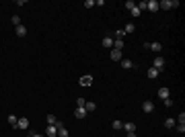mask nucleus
Returning a JSON list of instances; mask_svg holds the SVG:
<instances>
[{"instance_id": "nucleus-26", "label": "nucleus", "mask_w": 185, "mask_h": 137, "mask_svg": "<svg viewBox=\"0 0 185 137\" xmlns=\"http://www.w3.org/2000/svg\"><path fill=\"white\" fill-rule=\"evenodd\" d=\"M82 6H84V8H92V6H95V0H84Z\"/></svg>"}, {"instance_id": "nucleus-5", "label": "nucleus", "mask_w": 185, "mask_h": 137, "mask_svg": "<svg viewBox=\"0 0 185 137\" xmlns=\"http://www.w3.org/2000/svg\"><path fill=\"white\" fill-rule=\"evenodd\" d=\"M86 109H84V106H76V109H74V117H76V119H84V117H86Z\"/></svg>"}, {"instance_id": "nucleus-30", "label": "nucleus", "mask_w": 185, "mask_h": 137, "mask_svg": "<svg viewBox=\"0 0 185 137\" xmlns=\"http://www.w3.org/2000/svg\"><path fill=\"white\" fill-rule=\"evenodd\" d=\"M177 121H179V123H185V113H183V111L179 113V117H177Z\"/></svg>"}, {"instance_id": "nucleus-3", "label": "nucleus", "mask_w": 185, "mask_h": 137, "mask_svg": "<svg viewBox=\"0 0 185 137\" xmlns=\"http://www.w3.org/2000/svg\"><path fill=\"white\" fill-rule=\"evenodd\" d=\"M146 10L148 12H156L158 10V0H146Z\"/></svg>"}, {"instance_id": "nucleus-31", "label": "nucleus", "mask_w": 185, "mask_h": 137, "mask_svg": "<svg viewBox=\"0 0 185 137\" xmlns=\"http://www.w3.org/2000/svg\"><path fill=\"white\" fill-rule=\"evenodd\" d=\"M76 104H78V106H84V104H86V100L80 96V98H76Z\"/></svg>"}, {"instance_id": "nucleus-7", "label": "nucleus", "mask_w": 185, "mask_h": 137, "mask_svg": "<svg viewBox=\"0 0 185 137\" xmlns=\"http://www.w3.org/2000/svg\"><path fill=\"white\" fill-rule=\"evenodd\" d=\"M27 127H29V119H27V117H21V119H19V121H17V129H27Z\"/></svg>"}, {"instance_id": "nucleus-21", "label": "nucleus", "mask_w": 185, "mask_h": 137, "mask_svg": "<svg viewBox=\"0 0 185 137\" xmlns=\"http://www.w3.org/2000/svg\"><path fill=\"white\" fill-rule=\"evenodd\" d=\"M56 123H58L56 115H47V125H56Z\"/></svg>"}, {"instance_id": "nucleus-34", "label": "nucleus", "mask_w": 185, "mask_h": 137, "mask_svg": "<svg viewBox=\"0 0 185 137\" xmlns=\"http://www.w3.org/2000/svg\"><path fill=\"white\" fill-rule=\"evenodd\" d=\"M31 137H45V135H41V133H33Z\"/></svg>"}, {"instance_id": "nucleus-19", "label": "nucleus", "mask_w": 185, "mask_h": 137, "mask_svg": "<svg viewBox=\"0 0 185 137\" xmlns=\"http://www.w3.org/2000/svg\"><path fill=\"white\" fill-rule=\"evenodd\" d=\"M173 129H177V133H181V135H183V133H185V123H175Z\"/></svg>"}, {"instance_id": "nucleus-16", "label": "nucleus", "mask_w": 185, "mask_h": 137, "mask_svg": "<svg viewBox=\"0 0 185 137\" xmlns=\"http://www.w3.org/2000/svg\"><path fill=\"white\" fill-rule=\"evenodd\" d=\"M119 64H121V68H124V70H130V68H134V64H132V59H121Z\"/></svg>"}, {"instance_id": "nucleus-18", "label": "nucleus", "mask_w": 185, "mask_h": 137, "mask_svg": "<svg viewBox=\"0 0 185 137\" xmlns=\"http://www.w3.org/2000/svg\"><path fill=\"white\" fill-rule=\"evenodd\" d=\"M6 121H8V125H11V127H14V129H17V121H19V119H17L14 115H8V117H6Z\"/></svg>"}, {"instance_id": "nucleus-14", "label": "nucleus", "mask_w": 185, "mask_h": 137, "mask_svg": "<svg viewBox=\"0 0 185 137\" xmlns=\"http://www.w3.org/2000/svg\"><path fill=\"white\" fill-rule=\"evenodd\" d=\"M14 31H17V37H25V35H27V29H25L23 25H19V27H14Z\"/></svg>"}, {"instance_id": "nucleus-1", "label": "nucleus", "mask_w": 185, "mask_h": 137, "mask_svg": "<svg viewBox=\"0 0 185 137\" xmlns=\"http://www.w3.org/2000/svg\"><path fill=\"white\" fill-rule=\"evenodd\" d=\"M109 59H111V61H121V59H124V51H119V49H111Z\"/></svg>"}, {"instance_id": "nucleus-27", "label": "nucleus", "mask_w": 185, "mask_h": 137, "mask_svg": "<svg viewBox=\"0 0 185 137\" xmlns=\"http://www.w3.org/2000/svg\"><path fill=\"white\" fill-rule=\"evenodd\" d=\"M136 6L140 8V12H144V10H146V0H142V2H140V4H136Z\"/></svg>"}, {"instance_id": "nucleus-32", "label": "nucleus", "mask_w": 185, "mask_h": 137, "mask_svg": "<svg viewBox=\"0 0 185 137\" xmlns=\"http://www.w3.org/2000/svg\"><path fill=\"white\" fill-rule=\"evenodd\" d=\"M173 98H165V106H173Z\"/></svg>"}, {"instance_id": "nucleus-29", "label": "nucleus", "mask_w": 185, "mask_h": 137, "mask_svg": "<svg viewBox=\"0 0 185 137\" xmlns=\"http://www.w3.org/2000/svg\"><path fill=\"white\" fill-rule=\"evenodd\" d=\"M115 37H117V39H124V37H126V33H124V29H119V31H115Z\"/></svg>"}, {"instance_id": "nucleus-25", "label": "nucleus", "mask_w": 185, "mask_h": 137, "mask_svg": "<svg viewBox=\"0 0 185 137\" xmlns=\"http://www.w3.org/2000/svg\"><path fill=\"white\" fill-rule=\"evenodd\" d=\"M111 127H113V129H121V127H124V121H113V123H111Z\"/></svg>"}, {"instance_id": "nucleus-2", "label": "nucleus", "mask_w": 185, "mask_h": 137, "mask_svg": "<svg viewBox=\"0 0 185 137\" xmlns=\"http://www.w3.org/2000/svg\"><path fill=\"white\" fill-rule=\"evenodd\" d=\"M152 68H156L158 72H161V70L165 68V57H162V55H156V57H154V61H152Z\"/></svg>"}, {"instance_id": "nucleus-23", "label": "nucleus", "mask_w": 185, "mask_h": 137, "mask_svg": "<svg viewBox=\"0 0 185 137\" xmlns=\"http://www.w3.org/2000/svg\"><path fill=\"white\" fill-rule=\"evenodd\" d=\"M134 29H136V27H134V23H127L126 29H124V33H134Z\"/></svg>"}, {"instance_id": "nucleus-15", "label": "nucleus", "mask_w": 185, "mask_h": 137, "mask_svg": "<svg viewBox=\"0 0 185 137\" xmlns=\"http://www.w3.org/2000/svg\"><path fill=\"white\" fill-rule=\"evenodd\" d=\"M101 43H103V47L111 49V47H113V39H111V37H103V41H101Z\"/></svg>"}, {"instance_id": "nucleus-36", "label": "nucleus", "mask_w": 185, "mask_h": 137, "mask_svg": "<svg viewBox=\"0 0 185 137\" xmlns=\"http://www.w3.org/2000/svg\"><path fill=\"white\" fill-rule=\"evenodd\" d=\"M68 137H70V135H68Z\"/></svg>"}, {"instance_id": "nucleus-35", "label": "nucleus", "mask_w": 185, "mask_h": 137, "mask_svg": "<svg viewBox=\"0 0 185 137\" xmlns=\"http://www.w3.org/2000/svg\"><path fill=\"white\" fill-rule=\"evenodd\" d=\"M25 137H31V135H25Z\"/></svg>"}, {"instance_id": "nucleus-8", "label": "nucleus", "mask_w": 185, "mask_h": 137, "mask_svg": "<svg viewBox=\"0 0 185 137\" xmlns=\"http://www.w3.org/2000/svg\"><path fill=\"white\" fill-rule=\"evenodd\" d=\"M78 84H80V86H91V84H92V76H91V74L82 76L80 80H78Z\"/></svg>"}, {"instance_id": "nucleus-11", "label": "nucleus", "mask_w": 185, "mask_h": 137, "mask_svg": "<svg viewBox=\"0 0 185 137\" xmlns=\"http://www.w3.org/2000/svg\"><path fill=\"white\" fill-rule=\"evenodd\" d=\"M158 98H162V100H165V98H171V92H169V88H165V86H162V88H158Z\"/></svg>"}, {"instance_id": "nucleus-10", "label": "nucleus", "mask_w": 185, "mask_h": 137, "mask_svg": "<svg viewBox=\"0 0 185 137\" xmlns=\"http://www.w3.org/2000/svg\"><path fill=\"white\" fill-rule=\"evenodd\" d=\"M171 10V8H173V4H171V0H161V2H158V10Z\"/></svg>"}, {"instance_id": "nucleus-12", "label": "nucleus", "mask_w": 185, "mask_h": 137, "mask_svg": "<svg viewBox=\"0 0 185 137\" xmlns=\"http://www.w3.org/2000/svg\"><path fill=\"white\" fill-rule=\"evenodd\" d=\"M142 111H144V113H152V111H154V104H152L150 100H146V103L142 104Z\"/></svg>"}, {"instance_id": "nucleus-28", "label": "nucleus", "mask_w": 185, "mask_h": 137, "mask_svg": "<svg viewBox=\"0 0 185 137\" xmlns=\"http://www.w3.org/2000/svg\"><path fill=\"white\" fill-rule=\"evenodd\" d=\"M11 21H12V25H14V27H19V25H21V19H19V16H17V14H14V16H12Z\"/></svg>"}, {"instance_id": "nucleus-17", "label": "nucleus", "mask_w": 185, "mask_h": 137, "mask_svg": "<svg viewBox=\"0 0 185 137\" xmlns=\"http://www.w3.org/2000/svg\"><path fill=\"white\" fill-rule=\"evenodd\" d=\"M158 74H161V72H158L156 68H150V70H148V78H150V80H154V78H158Z\"/></svg>"}, {"instance_id": "nucleus-22", "label": "nucleus", "mask_w": 185, "mask_h": 137, "mask_svg": "<svg viewBox=\"0 0 185 137\" xmlns=\"http://www.w3.org/2000/svg\"><path fill=\"white\" fill-rule=\"evenodd\" d=\"M84 109H86V113H92V111L97 109V104H95V103H86V104H84Z\"/></svg>"}, {"instance_id": "nucleus-20", "label": "nucleus", "mask_w": 185, "mask_h": 137, "mask_svg": "<svg viewBox=\"0 0 185 137\" xmlns=\"http://www.w3.org/2000/svg\"><path fill=\"white\" fill-rule=\"evenodd\" d=\"M165 127H167V129H173V127H175V119H171V117L165 119Z\"/></svg>"}, {"instance_id": "nucleus-4", "label": "nucleus", "mask_w": 185, "mask_h": 137, "mask_svg": "<svg viewBox=\"0 0 185 137\" xmlns=\"http://www.w3.org/2000/svg\"><path fill=\"white\" fill-rule=\"evenodd\" d=\"M144 47H148V49H150V51H154V53H161V51H162V43H158V41H154V43H150V45L146 43Z\"/></svg>"}, {"instance_id": "nucleus-13", "label": "nucleus", "mask_w": 185, "mask_h": 137, "mask_svg": "<svg viewBox=\"0 0 185 137\" xmlns=\"http://www.w3.org/2000/svg\"><path fill=\"white\" fill-rule=\"evenodd\" d=\"M111 49H119V51H124V39H113V47Z\"/></svg>"}, {"instance_id": "nucleus-24", "label": "nucleus", "mask_w": 185, "mask_h": 137, "mask_svg": "<svg viewBox=\"0 0 185 137\" xmlns=\"http://www.w3.org/2000/svg\"><path fill=\"white\" fill-rule=\"evenodd\" d=\"M130 12H132V16H136V19H138L140 14H142V12H140V8H138V6H134V8H130Z\"/></svg>"}, {"instance_id": "nucleus-9", "label": "nucleus", "mask_w": 185, "mask_h": 137, "mask_svg": "<svg viewBox=\"0 0 185 137\" xmlns=\"http://www.w3.org/2000/svg\"><path fill=\"white\" fill-rule=\"evenodd\" d=\"M121 129H126L127 133H136V123H132V121H126Z\"/></svg>"}, {"instance_id": "nucleus-6", "label": "nucleus", "mask_w": 185, "mask_h": 137, "mask_svg": "<svg viewBox=\"0 0 185 137\" xmlns=\"http://www.w3.org/2000/svg\"><path fill=\"white\" fill-rule=\"evenodd\" d=\"M45 137H58V127H56V125H47Z\"/></svg>"}, {"instance_id": "nucleus-33", "label": "nucleus", "mask_w": 185, "mask_h": 137, "mask_svg": "<svg viewBox=\"0 0 185 137\" xmlns=\"http://www.w3.org/2000/svg\"><path fill=\"white\" fill-rule=\"evenodd\" d=\"M134 6H136V4H134L132 0H127V2H126V8H127V10H130V8H134Z\"/></svg>"}]
</instances>
